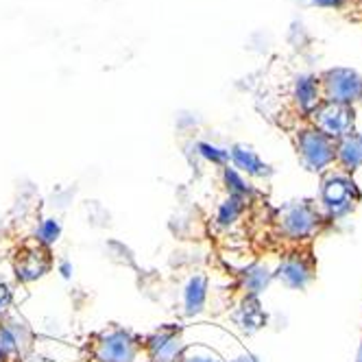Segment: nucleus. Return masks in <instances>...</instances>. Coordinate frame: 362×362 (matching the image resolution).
Here are the masks:
<instances>
[{
    "instance_id": "1",
    "label": "nucleus",
    "mask_w": 362,
    "mask_h": 362,
    "mask_svg": "<svg viewBox=\"0 0 362 362\" xmlns=\"http://www.w3.org/2000/svg\"><path fill=\"white\" fill-rule=\"evenodd\" d=\"M299 127L293 132V144L295 151L299 155L301 164L323 175L327 168L334 166L336 160V142L332 138H327L321 129H317L310 118L299 116Z\"/></svg>"
},
{
    "instance_id": "2",
    "label": "nucleus",
    "mask_w": 362,
    "mask_h": 362,
    "mask_svg": "<svg viewBox=\"0 0 362 362\" xmlns=\"http://www.w3.org/2000/svg\"><path fill=\"white\" fill-rule=\"evenodd\" d=\"M360 199L362 194L354 181V175H347L334 166L321 175V208L329 218L336 221L349 214Z\"/></svg>"
},
{
    "instance_id": "3",
    "label": "nucleus",
    "mask_w": 362,
    "mask_h": 362,
    "mask_svg": "<svg viewBox=\"0 0 362 362\" xmlns=\"http://www.w3.org/2000/svg\"><path fill=\"white\" fill-rule=\"evenodd\" d=\"M323 103L356 105L362 94V76L354 68H329L319 74Z\"/></svg>"
},
{
    "instance_id": "4",
    "label": "nucleus",
    "mask_w": 362,
    "mask_h": 362,
    "mask_svg": "<svg viewBox=\"0 0 362 362\" xmlns=\"http://www.w3.org/2000/svg\"><path fill=\"white\" fill-rule=\"evenodd\" d=\"M317 129L332 138L334 142L343 136L356 132V107L354 105H336V103H321V105L308 116Z\"/></svg>"
},
{
    "instance_id": "5",
    "label": "nucleus",
    "mask_w": 362,
    "mask_h": 362,
    "mask_svg": "<svg viewBox=\"0 0 362 362\" xmlns=\"http://www.w3.org/2000/svg\"><path fill=\"white\" fill-rule=\"evenodd\" d=\"M293 100H295V107L299 116H310L321 103V86H319V76L315 74H301L297 76L295 81V92H293Z\"/></svg>"
},
{
    "instance_id": "6",
    "label": "nucleus",
    "mask_w": 362,
    "mask_h": 362,
    "mask_svg": "<svg viewBox=\"0 0 362 362\" xmlns=\"http://www.w3.org/2000/svg\"><path fill=\"white\" fill-rule=\"evenodd\" d=\"M362 166V134L351 132L336 140V160L334 168H339L347 175H354Z\"/></svg>"
},
{
    "instance_id": "7",
    "label": "nucleus",
    "mask_w": 362,
    "mask_h": 362,
    "mask_svg": "<svg viewBox=\"0 0 362 362\" xmlns=\"http://www.w3.org/2000/svg\"><path fill=\"white\" fill-rule=\"evenodd\" d=\"M310 3H315L319 7H339L343 0H310Z\"/></svg>"
},
{
    "instance_id": "8",
    "label": "nucleus",
    "mask_w": 362,
    "mask_h": 362,
    "mask_svg": "<svg viewBox=\"0 0 362 362\" xmlns=\"http://www.w3.org/2000/svg\"><path fill=\"white\" fill-rule=\"evenodd\" d=\"M356 362H362V343H360V349H358V356H356Z\"/></svg>"
},
{
    "instance_id": "9",
    "label": "nucleus",
    "mask_w": 362,
    "mask_h": 362,
    "mask_svg": "<svg viewBox=\"0 0 362 362\" xmlns=\"http://www.w3.org/2000/svg\"><path fill=\"white\" fill-rule=\"evenodd\" d=\"M358 103H360V105H362V94H360V100H358Z\"/></svg>"
}]
</instances>
